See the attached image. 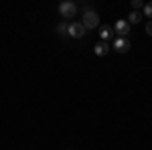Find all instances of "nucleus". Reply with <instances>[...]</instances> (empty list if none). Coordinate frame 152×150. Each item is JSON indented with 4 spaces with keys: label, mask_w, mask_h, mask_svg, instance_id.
Wrapping results in <instances>:
<instances>
[{
    "label": "nucleus",
    "mask_w": 152,
    "mask_h": 150,
    "mask_svg": "<svg viewBox=\"0 0 152 150\" xmlns=\"http://www.w3.org/2000/svg\"><path fill=\"white\" fill-rule=\"evenodd\" d=\"M83 26H85V29H95V26H97V24H99V16H97V12L95 10H91V8H89V6H85V8H83Z\"/></svg>",
    "instance_id": "obj_1"
},
{
    "label": "nucleus",
    "mask_w": 152,
    "mask_h": 150,
    "mask_svg": "<svg viewBox=\"0 0 152 150\" xmlns=\"http://www.w3.org/2000/svg\"><path fill=\"white\" fill-rule=\"evenodd\" d=\"M59 14H61L63 18H71V16H75V14H77V4L71 2V0L61 2V4H59Z\"/></svg>",
    "instance_id": "obj_2"
},
{
    "label": "nucleus",
    "mask_w": 152,
    "mask_h": 150,
    "mask_svg": "<svg viewBox=\"0 0 152 150\" xmlns=\"http://www.w3.org/2000/svg\"><path fill=\"white\" fill-rule=\"evenodd\" d=\"M85 26H83L81 23H71L69 26H67V35L69 37H73V39H81L83 35H85Z\"/></svg>",
    "instance_id": "obj_3"
},
{
    "label": "nucleus",
    "mask_w": 152,
    "mask_h": 150,
    "mask_svg": "<svg viewBox=\"0 0 152 150\" xmlns=\"http://www.w3.org/2000/svg\"><path fill=\"white\" fill-rule=\"evenodd\" d=\"M114 33H118L120 37H124V39H128L130 35V23L128 20H124V18H120L116 23V26H114Z\"/></svg>",
    "instance_id": "obj_4"
},
{
    "label": "nucleus",
    "mask_w": 152,
    "mask_h": 150,
    "mask_svg": "<svg viewBox=\"0 0 152 150\" xmlns=\"http://www.w3.org/2000/svg\"><path fill=\"white\" fill-rule=\"evenodd\" d=\"M114 49L118 53H128L130 51V39H124V37H118L114 41Z\"/></svg>",
    "instance_id": "obj_5"
},
{
    "label": "nucleus",
    "mask_w": 152,
    "mask_h": 150,
    "mask_svg": "<svg viewBox=\"0 0 152 150\" xmlns=\"http://www.w3.org/2000/svg\"><path fill=\"white\" fill-rule=\"evenodd\" d=\"M99 37H102V41H107V39H112V37H114V29H112V26H110V24H102V26H99Z\"/></svg>",
    "instance_id": "obj_6"
},
{
    "label": "nucleus",
    "mask_w": 152,
    "mask_h": 150,
    "mask_svg": "<svg viewBox=\"0 0 152 150\" xmlns=\"http://www.w3.org/2000/svg\"><path fill=\"white\" fill-rule=\"evenodd\" d=\"M94 53L97 55V57H104V55H107V53H110V45L102 41V43H97V45L94 47Z\"/></svg>",
    "instance_id": "obj_7"
},
{
    "label": "nucleus",
    "mask_w": 152,
    "mask_h": 150,
    "mask_svg": "<svg viewBox=\"0 0 152 150\" xmlns=\"http://www.w3.org/2000/svg\"><path fill=\"white\" fill-rule=\"evenodd\" d=\"M140 20H142V14H140V12H136V10L130 12V18H128V23H130V24H138Z\"/></svg>",
    "instance_id": "obj_8"
},
{
    "label": "nucleus",
    "mask_w": 152,
    "mask_h": 150,
    "mask_svg": "<svg viewBox=\"0 0 152 150\" xmlns=\"http://www.w3.org/2000/svg\"><path fill=\"white\" fill-rule=\"evenodd\" d=\"M142 10H144L142 16H152V2H146V4L142 6Z\"/></svg>",
    "instance_id": "obj_9"
},
{
    "label": "nucleus",
    "mask_w": 152,
    "mask_h": 150,
    "mask_svg": "<svg viewBox=\"0 0 152 150\" xmlns=\"http://www.w3.org/2000/svg\"><path fill=\"white\" fill-rule=\"evenodd\" d=\"M67 26H69V24H65V23H59V24H57V31H59V35H67Z\"/></svg>",
    "instance_id": "obj_10"
},
{
    "label": "nucleus",
    "mask_w": 152,
    "mask_h": 150,
    "mask_svg": "<svg viewBox=\"0 0 152 150\" xmlns=\"http://www.w3.org/2000/svg\"><path fill=\"white\" fill-rule=\"evenodd\" d=\"M142 6H144V4H142L140 0H132V8H134L136 12H138V8H142Z\"/></svg>",
    "instance_id": "obj_11"
},
{
    "label": "nucleus",
    "mask_w": 152,
    "mask_h": 150,
    "mask_svg": "<svg viewBox=\"0 0 152 150\" xmlns=\"http://www.w3.org/2000/svg\"><path fill=\"white\" fill-rule=\"evenodd\" d=\"M146 33L152 37V20H148V23H146Z\"/></svg>",
    "instance_id": "obj_12"
}]
</instances>
